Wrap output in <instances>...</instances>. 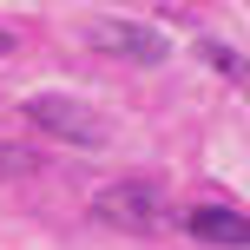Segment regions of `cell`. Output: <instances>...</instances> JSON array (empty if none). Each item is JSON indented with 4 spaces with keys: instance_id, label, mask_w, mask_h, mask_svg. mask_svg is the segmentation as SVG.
<instances>
[{
    "instance_id": "cell-1",
    "label": "cell",
    "mask_w": 250,
    "mask_h": 250,
    "mask_svg": "<svg viewBox=\"0 0 250 250\" xmlns=\"http://www.w3.org/2000/svg\"><path fill=\"white\" fill-rule=\"evenodd\" d=\"M20 112L33 119L40 132H60V138H73V145H105V125L92 119V105L66 99V92H33Z\"/></svg>"
},
{
    "instance_id": "cell-2",
    "label": "cell",
    "mask_w": 250,
    "mask_h": 250,
    "mask_svg": "<svg viewBox=\"0 0 250 250\" xmlns=\"http://www.w3.org/2000/svg\"><path fill=\"white\" fill-rule=\"evenodd\" d=\"M92 217H105V224H119V230H151V224L165 217V204H158L151 185L125 178V185H105L99 198H92Z\"/></svg>"
},
{
    "instance_id": "cell-3",
    "label": "cell",
    "mask_w": 250,
    "mask_h": 250,
    "mask_svg": "<svg viewBox=\"0 0 250 250\" xmlns=\"http://www.w3.org/2000/svg\"><path fill=\"white\" fill-rule=\"evenodd\" d=\"M86 40H92L99 53H119V60H138V66H158L165 53H171L158 26H138V20H92Z\"/></svg>"
},
{
    "instance_id": "cell-4",
    "label": "cell",
    "mask_w": 250,
    "mask_h": 250,
    "mask_svg": "<svg viewBox=\"0 0 250 250\" xmlns=\"http://www.w3.org/2000/svg\"><path fill=\"white\" fill-rule=\"evenodd\" d=\"M178 224H185L198 244H224V250H244V244H250V217L230 211V204H191Z\"/></svg>"
},
{
    "instance_id": "cell-5",
    "label": "cell",
    "mask_w": 250,
    "mask_h": 250,
    "mask_svg": "<svg viewBox=\"0 0 250 250\" xmlns=\"http://www.w3.org/2000/svg\"><path fill=\"white\" fill-rule=\"evenodd\" d=\"M204 60H211L217 73H230V79H244V86H250V66H244V60H237L230 46H217V40H204Z\"/></svg>"
}]
</instances>
